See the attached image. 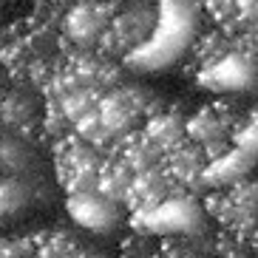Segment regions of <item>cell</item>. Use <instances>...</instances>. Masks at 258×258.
Returning a JSON list of instances; mask_svg holds the SVG:
<instances>
[{"label":"cell","instance_id":"1","mask_svg":"<svg viewBox=\"0 0 258 258\" xmlns=\"http://www.w3.org/2000/svg\"><path fill=\"white\" fill-rule=\"evenodd\" d=\"M199 31V3L196 0H159L153 29L139 48L125 57L131 71L153 74L173 66Z\"/></svg>","mask_w":258,"mask_h":258},{"label":"cell","instance_id":"3","mask_svg":"<svg viewBox=\"0 0 258 258\" xmlns=\"http://www.w3.org/2000/svg\"><path fill=\"white\" fill-rule=\"evenodd\" d=\"M142 227L151 233H193L202 227V207L190 196H170L142 210Z\"/></svg>","mask_w":258,"mask_h":258},{"label":"cell","instance_id":"4","mask_svg":"<svg viewBox=\"0 0 258 258\" xmlns=\"http://www.w3.org/2000/svg\"><path fill=\"white\" fill-rule=\"evenodd\" d=\"M69 216L85 230L94 233H108L119 221V207L114 199L102 196L99 190H74L66 202Z\"/></svg>","mask_w":258,"mask_h":258},{"label":"cell","instance_id":"6","mask_svg":"<svg viewBox=\"0 0 258 258\" xmlns=\"http://www.w3.org/2000/svg\"><path fill=\"white\" fill-rule=\"evenodd\" d=\"M255 156H250V153H244L241 148H230V151H224L219 156V159H213L205 165V173H202V182L210 184V187H227V184H235L238 179H244V176L252 170V165H255Z\"/></svg>","mask_w":258,"mask_h":258},{"label":"cell","instance_id":"8","mask_svg":"<svg viewBox=\"0 0 258 258\" xmlns=\"http://www.w3.org/2000/svg\"><path fill=\"white\" fill-rule=\"evenodd\" d=\"M184 131H187V125H184L179 116H156V119L148 125V142L156 148V151H165V148H173V145H179V139L184 137Z\"/></svg>","mask_w":258,"mask_h":258},{"label":"cell","instance_id":"9","mask_svg":"<svg viewBox=\"0 0 258 258\" xmlns=\"http://www.w3.org/2000/svg\"><path fill=\"white\" fill-rule=\"evenodd\" d=\"M29 202V187L17 179L0 182V216H12V213L23 210Z\"/></svg>","mask_w":258,"mask_h":258},{"label":"cell","instance_id":"7","mask_svg":"<svg viewBox=\"0 0 258 258\" xmlns=\"http://www.w3.org/2000/svg\"><path fill=\"white\" fill-rule=\"evenodd\" d=\"M187 134L202 145V151H207V159H219L224 151H230L224 145V122L219 119L216 108H202L196 116H190Z\"/></svg>","mask_w":258,"mask_h":258},{"label":"cell","instance_id":"2","mask_svg":"<svg viewBox=\"0 0 258 258\" xmlns=\"http://www.w3.org/2000/svg\"><path fill=\"white\" fill-rule=\"evenodd\" d=\"M202 85L210 91H252L258 88V57L247 51H224L202 71Z\"/></svg>","mask_w":258,"mask_h":258},{"label":"cell","instance_id":"10","mask_svg":"<svg viewBox=\"0 0 258 258\" xmlns=\"http://www.w3.org/2000/svg\"><path fill=\"white\" fill-rule=\"evenodd\" d=\"M233 145H235V148H241L244 153H250V156H255V159H258V111H255V114H250V119L244 122L238 131H235Z\"/></svg>","mask_w":258,"mask_h":258},{"label":"cell","instance_id":"5","mask_svg":"<svg viewBox=\"0 0 258 258\" xmlns=\"http://www.w3.org/2000/svg\"><path fill=\"white\" fill-rule=\"evenodd\" d=\"M108 23H111V6L99 0H88L71 9V15L66 17V31L77 43H94L97 37H102Z\"/></svg>","mask_w":258,"mask_h":258}]
</instances>
